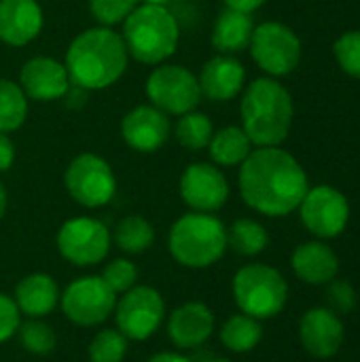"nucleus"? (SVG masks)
<instances>
[{"label":"nucleus","mask_w":360,"mask_h":362,"mask_svg":"<svg viewBox=\"0 0 360 362\" xmlns=\"http://www.w3.org/2000/svg\"><path fill=\"white\" fill-rule=\"evenodd\" d=\"M308 189L306 170L280 146H257L240 165L242 199L265 216L295 212Z\"/></svg>","instance_id":"nucleus-1"},{"label":"nucleus","mask_w":360,"mask_h":362,"mask_svg":"<svg viewBox=\"0 0 360 362\" xmlns=\"http://www.w3.org/2000/svg\"><path fill=\"white\" fill-rule=\"evenodd\" d=\"M127 49L112 28H89L74 36L66 51L64 66L70 83L85 91H100L115 85L127 68Z\"/></svg>","instance_id":"nucleus-2"},{"label":"nucleus","mask_w":360,"mask_h":362,"mask_svg":"<svg viewBox=\"0 0 360 362\" xmlns=\"http://www.w3.org/2000/svg\"><path fill=\"white\" fill-rule=\"evenodd\" d=\"M240 115L252 146H280L293 125V98L276 78L263 76L246 87Z\"/></svg>","instance_id":"nucleus-3"},{"label":"nucleus","mask_w":360,"mask_h":362,"mask_svg":"<svg viewBox=\"0 0 360 362\" xmlns=\"http://www.w3.org/2000/svg\"><path fill=\"white\" fill-rule=\"evenodd\" d=\"M127 55L140 64L159 66L176 53L180 25L168 6L140 2L123 21Z\"/></svg>","instance_id":"nucleus-4"},{"label":"nucleus","mask_w":360,"mask_h":362,"mask_svg":"<svg viewBox=\"0 0 360 362\" xmlns=\"http://www.w3.org/2000/svg\"><path fill=\"white\" fill-rule=\"evenodd\" d=\"M168 250L182 267H210L227 250V227L210 212H189L172 225Z\"/></svg>","instance_id":"nucleus-5"},{"label":"nucleus","mask_w":360,"mask_h":362,"mask_svg":"<svg viewBox=\"0 0 360 362\" xmlns=\"http://www.w3.org/2000/svg\"><path fill=\"white\" fill-rule=\"evenodd\" d=\"M233 299L242 314L267 320L284 310L289 301V286L278 269L252 263L233 276Z\"/></svg>","instance_id":"nucleus-6"},{"label":"nucleus","mask_w":360,"mask_h":362,"mask_svg":"<svg viewBox=\"0 0 360 362\" xmlns=\"http://www.w3.org/2000/svg\"><path fill=\"white\" fill-rule=\"evenodd\" d=\"M146 98L168 117H180L195 110L202 102L197 76L178 64H159L146 78Z\"/></svg>","instance_id":"nucleus-7"},{"label":"nucleus","mask_w":360,"mask_h":362,"mask_svg":"<svg viewBox=\"0 0 360 362\" xmlns=\"http://www.w3.org/2000/svg\"><path fill=\"white\" fill-rule=\"evenodd\" d=\"M70 197L83 208H102L117 193V178L110 163L95 153L76 155L64 174Z\"/></svg>","instance_id":"nucleus-8"},{"label":"nucleus","mask_w":360,"mask_h":362,"mask_svg":"<svg viewBox=\"0 0 360 362\" xmlns=\"http://www.w3.org/2000/svg\"><path fill=\"white\" fill-rule=\"evenodd\" d=\"M248 49L257 66L272 78L291 74L301 59L299 36L280 21H265L255 25Z\"/></svg>","instance_id":"nucleus-9"},{"label":"nucleus","mask_w":360,"mask_h":362,"mask_svg":"<svg viewBox=\"0 0 360 362\" xmlns=\"http://www.w3.org/2000/svg\"><path fill=\"white\" fill-rule=\"evenodd\" d=\"M110 242L112 235L106 225L91 216L70 218L57 231L59 255L79 267L102 263L110 250Z\"/></svg>","instance_id":"nucleus-10"},{"label":"nucleus","mask_w":360,"mask_h":362,"mask_svg":"<svg viewBox=\"0 0 360 362\" xmlns=\"http://www.w3.org/2000/svg\"><path fill=\"white\" fill-rule=\"evenodd\" d=\"M59 303L70 322L79 327H98L115 312L117 295L100 276H85L74 280L64 295H59Z\"/></svg>","instance_id":"nucleus-11"},{"label":"nucleus","mask_w":360,"mask_h":362,"mask_svg":"<svg viewBox=\"0 0 360 362\" xmlns=\"http://www.w3.org/2000/svg\"><path fill=\"white\" fill-rule=\"evenodd\" d=\"M115 320L119 333L127 339L144 341L149 339L166 316V303L159 291L151 286H134L115 305Z\"/></svg>","instance_id":"nucleus-12"},{"label":"nucleus","mask_w":360,"mask_h":362,"mask_svg":"<svg viewBox=\"0 0 360 362\" xmlns=\"http://www.w3.org/2000/svg\"><path fill=\"white\" fill-rule=\"evenodd\" d=\"M297 210L306 229L320 240L342 235L350 221V204L346 195L329 185L308 189Z\"/></svg>","instance_id":"nucleus-13"},{"label":"nucleus","mask_w":360,"mask_h":362,"mask_svg":"<svg viewBox=\"0 0 360 362\" xmlns=\"http://www.w3.org/2000/svg\"><path fill=\"white\" fill-rule=\"evenodd\" d=\"M180 197L193 212H216L229 199V182L219 165L191 163L180 176Z\"/></svg>","instance_id":"nucleus-14"},{"label":"nucleus","mask_w":360,"mask_h":362,"mask_svg":"<svg viewBox=\"0 0 360 362\" xmlns=\"http://www.w3.org/2000/svg\"><path fill=\"white\" fill-rule=\"evenodd\" d=\"M170 117L153 104L132 108L121 121V136L125 144L138 153H155L170 138Z\"/></svg>","instance_id":"nucleus-15"},{"label":"nucleus","mask_w":360,"mask_h":362,"mask_svg":"<svg viewBox=\"0 0 360 362\" xmlns=\"http://www.w3.org/2000/svg\"><path fill=\"white\" fill-rule=\"evenodd\" d=\"M70 76L64 62L53 57H32L23 64L19 72V87L28 100L53 102L64 98L70 91Z\"/></svg>","instance_id":"nucleus-16"},{"label":"nucleus","mask_w":360,"mask_h":362,"mask_svg":"<svg viewBox=\"0 0 360 362\" xmlns=\"http://www.w3.org/2000/svg\"><path fill=\"white\" fill-rule=\"evenodd\" d=\"M299 339L308 354L331 358L344 344V322L329 308H312L299 322Z\"/></svg>","instance_id":"nucleus-17"},{"label":"nucleus","mask_w":360,"mask_h":362,"mask_svg":"<svg viewBox=\"0 0 360 362\" xmlns=\"http://www.w3.org/2000/svg\"><path fill=\"white\" fill-rule=\"evenodd\" d=\"M45 17L36 0H0V42L25 47L38 38Z\"/></svg>","instance_id":"nucleus-18"},{"label":"nucleus","mask_w":360,"mask_h":362,"mask_svg":"<svg viewBox=\"0 0 360 362\" xmlns=\"http://www.w3.org/2000/svg\"><path fill=\"white\" fill-rule=\"evenodd\" d=\"M197 81L204 98L212 102H229L244 89L246 70L238 57L219 53L204 64Z\"/></svg>","instance_id":"nucleus-19"},{"label":"nucleus","mask_w":360,"mask_h":362,"mask_svg":"<svg viewBox=\"0 0 360 362\" xmlns=\"http://www.w3.org/2000/svg\"><path fill=\"white\" fill-rule=\"evenodd\" d=\"M214 331V314L206 303L189 301L176 308L168 322V337L174 346L189 350L199 348Z\"/></svg>","instance_id":"nucleus-20"},{"label":"nucleus","mask_w":360,"mask_h":362,"mask_svg":"<svg viewBox=\"0 0 360 362\" xmlns=\"http://www.w3.org/2000/svg\"><path fill=\"white\" fill-rule=\"evenodd\" d=\"M293 272L306 284H329L337 278L339 259L325 242H306L295 248L291 259Z\"/></svg>","instance_id":"nucleus-21"},{"label":"nucleus","mask_w":360,"mask_h":362,"mask_svg":"<svg viewBox=\"0 0 360 362\" xmlns=\"http://www.w3.org/2000/svg\"><path fill=\"white\" fill-rule=\"evenodd\" d=\"M15 303L28 318H45L59 303V288L47 274H30L15 288Z\"/></svg>","instance_id":"nucleus-22"},{"label":"nucleus","mask_w":360,"mask_h":362,"mask_svg":"<svg viewBox=\"0 0 360 362\" xmlns=\"http://www.w3.org/2000/svg\"><path fill=\"white\" fill-rule=\"evenodd\" d=\"M255 32V21L250 13L236 8H225L219 13L212 28V47L223 55H236L248 49Z\"/></svg>","instance_id":"nucleus-23"},{"label":"nucleus","mask_w":360,"mask_h":362,"mask_svg":"<svg viewBox=\"0 0 360 362\" xmlns=\"http://www.w3.org/2000/svg\"><path fill=\"white\" fill-rule=\"evenodd\" d=\"M208 148H210V157L216 165L233 168V165H242L246 161V157L252 153V142L242 127L227 125L212 134Z\"/></svg>","instance_id":"nucleus-24"},{"label":"nucleus","mask_w":360,"mask_h":362,"mask_svg":"<svg viewBox=\"0 0 360 362\" xmlns=\"http://www.w3.org/2000/svg\"><path fill=\"white\" fill-rule=\"evenodd\" d=\"M261 339H263L261 322L252 316H246V314L231 316L221 329L223 346L231 352H238V354H246V352L255 350L261 344Z\"/></svg>","instance_id":"nucleus-25"},{"label":"nucleus","mask_w":360,"mask_h":362,"mask_svg":"<svg viewBox=\"0 0 360 362\" xmlns=\"http://www.w3.org/2000/svg\"><path fill=\"white\" fill-rule=\"evenodd\" d=\"M269 244L267 229L252 218H238L227 229V248L242 257H257Z\"/></svg>","instance_id":"nucleus-26"},{"label":"nucleus","mask_w":360,"mask_h":362,"mask_svg":"<svg viewBox=\"0 0 360 362\" xmlns=\"http://www.w3.org/2000/svg\"><path fill=\"white\" fill-rule=\"evenodd\" d=\"M28 119V98L19 83L0 78V134L19 129Z\"/></svg>","instance_id":"nucleus-27"},{"label":"nucleus","mask_w":360,"mask_h":362,"mask_svg":"<svg viewBox=\"0 0 360 362\" xmlns=\"http://www.w3.org/2000/svg\"><path fill=\"white\" fill-rule=\"evenodd\" d=\"M112 240H115V244L123 252H127V255H140V252H144L153 244L155 229H153V225L144 216L129 214V216H125L117 225Z\"/></svg>","instance_id":"nucleus-28"},{"label":"nucleus","mask_w":360,"mask_h":362,"mask_svg":"<svg viewBox=\"0 0 360 362\" xmlns=\"http://www.w3.org/2000/svg\"><path fill=\"white\" fill-rule=\"evenodd\" d=\"M214 134L212 121L208 115L191 110L187 115L178 117V123L174 127V136L178 140L180 146L189 148V151H202L210 144Z\"/></svg>","instance_id":"nucleus-29"},{"label":"nucleus","mask_w":360,"mask_h":362,"mask_svg":"<svg viewBox=\"0 0 360 362\" xmlns=\"http://www.w3.org/2000/svg\"><path fill=\"white\" fill-rule=\"evenodd\" d=\"M17 331H19V339H21V346L25 348V352L36 354V356L51 354L57 344L53 329L38 318H30L28 322L19 325Z\"/></svg>","instance_id":"nucleus-30"},{"label":"nucleus","mask_w":360,"mask_h":362,"mask_svg":"<svg viewBox=\"0 0 360 362\" xmlns=\"http://www.w3.org/2000/svg\"><path fill=\"white\" fill-rule=\"evenodd\" d=\"M127 354V337L119 331L104 329L89 344L91 362H121Z\"/></svg>","instance_id":"nucleus-31"},{"label":"nucleus","mask_w":360,"mask_h":362,"mask_svg":"<svg viewBox=\"0 0 360 362\" xmlns=\"http://www.w3.org/2000/svg\"><path fill=\"white\" fill-rule=\"evenodd\" d=\"M140 2L142 0H89V11L100 25L112 28L123 23Z\"/></svg>","instance_id":"nucleus-32"},{"label":"nucleus","mask_w":360,"mask_h":362,"mask_svg":"<svg viewBox=\"0 0 360 362\" xmlns=\"http://www.w3.org/2000/svg\"><path fill=\"white\" fill-rule=\"evenodd\" d=\"M333 51L342 70L354 78H360V30L342 34L335 40Z\"/></svg>","instance_id":"nucleus-33"},{"label":"nucleus","mask_w":360,"mask_h":362,"mask_svg":"<svg viewBox=\"0 0 360 362\" xmlns=\"http://www.w3.org/2000/svg\"><path fill=\"white\" fill-rule=\"evenodd\" d=\"M100 278L106 282V286L115 295H119V293H127L129 288H134L136 278H138V269L127 259H115V261H110L104 267V272H102Z\"/></svg>","instance_id":"nucleus-34"},{"label":"nucleus","mask_w":360,"mask_h":362,"mask_svg":"<svg viewBox=\"0 0 360 362\" xmlns=\"http://www.w3.org/2000/svg\"><path fill=\"white\" fill-rule=\"evenodd\" d=\"M327 303L335 314H350L356 308V291L346 280H331L327 286Z\"/></svg>","instance_id":"nucleus-35"},{"label":"nucleus","mask_w":360,"mask_h":362,"mask_svg":"<svg viewBox=\"0 0 360 362\" xmlns=\"http://www.w3.org/2000/svg\"><path fill=\"white\" fill-rule=\"evenodd\" d=\"M19 316H21V312H19L15 299L0 293V344L8 341L17 333V329L21 325Z\"/></svg>","instance_id":"nucleus-36"},{"label":"nucleus","mask_w":360,"mask_h":362,"mask_svg":"<svg viewBox=\"0 0 360 362\" xmlns=\"http://www.w3.org/2000/svg\"><path fill=\"white\" fill-rule=\"evenodd\" d=\"M15 144L8 134H0V174L8 172L15 163Z\"/></svg>","instance_id":"nucleus-37"},{"label":"nucleus","mask_w":360,"mask_h":362,"mask_svg":"<svg viewBox=\"0 0 360 362\" xmlns=\"http://www.w3.org/2000/svg\"><path fill=\"white\" fill-rule=\"evenodd\" d=\"M227 8H236L242 13H255L257 8H261L267 0H223Z\"/></svg>","instance_id":"nucleus-38"},{"label":"nucleus","mask_w":360,"mask_h":362,"mask_svg":"<svg viewBox=\"0 0 360 362\" xmlns=\"http://www.w3.org/2000/svg\"><path fill=\"white\" fill-rule=\"evenodd\" d=\"M149 362H191L187 356L182 354H176V352H161V354H155L153 358H149Z\"/></svg>","instance_id":"nucleus-39"},{"label":"nucleus","mask_w":360,"mask_h":362,"mask_svg":"<svg viewBox=\"0 0 360 362\" xmlns=\"http://www.w3.org/2000/svg\"><path fill=\"white\" fill-rule=\"evenodd\" d=\"M4 212H6V189H4L2 182H0V221H2V216H4Z\"/></svg>","instance_id":"nucleus-40"},{"label":"nucleus","mask_w":360,"mask_h":362,"mask_svg":"<svg viewBox=\"0 0 360 362\" xmlns=\"http://www.w3.org/2000/svg\"><path fill=\"white\" fill-rule=\"evenodd\" d=\"M142 2H146V4H159V6H168L172 0H142Z\"/></svg>","instance_id":"nucleus-41"},{"label":"nucleus","mask_w":360,"mask_h":362,"mask_svg":"<svg viewBox=\"0 0 360 362\" xmlns=\"http://www.w3.org/2000/svg\"><path fill=\"white\" fill-rule=\"evenodd\" d=\"M204 362H231V361H227V358H210V361H204Z\"/></svg>","instance_id":"nucleus-42"}]
</instances>
